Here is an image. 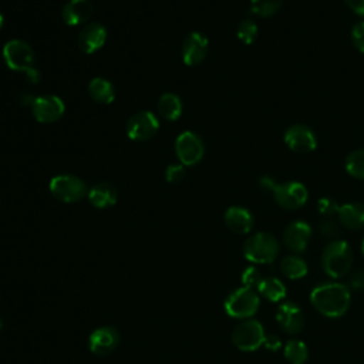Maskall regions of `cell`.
I'll list each match as a JSON object with an SVG mask.
<instances>
[{"instance_id": "1", "label": "cell", "mask_w": 364, "mask_h": 364, "mask_svg": "<svg viewBox=\"0 0 364 364\" xmlns=\"http://www.w3.org/2000/svg\"><path fill=\"white\" fill-rule=\"evenodd\" d=\"M313 307L326 317L343 316L351 303L350 289L341 283H323L310 293Z\"/></svg>"}, {"instance_id": "2", "label": "cell", "mask_w": 364, "mask_h": 364, "mask_svg": "<svg viewBox=\"0 0 364 364\" xmlns=\"http://www.w3.org/2000/svg\"><path fill=\"white\" fill-rule=\"evenodd\" d=\"M3 60L10 70L24 73L30 82L37 84L40 81V71L34 67L36 55L33 47L24 40L13 38L7 41L3 46Z\"/></svg>"}, {"instance_id": "3", "label": "cell", "mask_w": 364, "mask_h": 364, "mask_svg": "<svg viewBox=\"0 0 364 364\" xmlns=\"http://www.w3.org/2000/svg\"><path fill=\"white\" fill-rule=\"evenodd\" d=\"M353 252L346 240H331L321 253V267L330 277L338 279L347 274L351 269Z\"/></svg>"}, {"instance_id": "4", "label": "cell", "mask_w": 364, "mask_h": 364, "mask_svg": "<svg viewBox=\"0 0 364 364\" xmlns=\"http://www.w3.org/2000/svg\"><path fill=\"white\" fill-rule=\"evenodd\" d=\"M280 246L277 239L267 232H257L246 239L243 255L253 263H272L279 255Z\"/></svg>"}, {"instance_id": "5", "label": "cell", "mask_w": 364, "mask_h": 364, "mask_svg": "<svg viewBox=\"0 0 364 364\" xmlns=\"http://www.w3.org/2000/svg\"><path fill=\"white\" fill-rule=\"evenodd\" d=\"M259 296L253 289L239 287L225 300V311L235 318H249L259 309Z\"/></svg>"}, {"instance_id": "6", "label": "cell", "mask_w": 364, "mask_h": 364, "mask_svg": "<svg viewBox=\"0 0 364 364\" xmlns=\"http://www.w3.org/2000/svg\"><path fill=\"white\" fill-rule=\"evenodd\" d=\"M51 195L64 203H74L87 195V185L74 175H57L50 181Z\"/></svg>"}, {"instance_id": "7", "label": "cell", "mask_w": 364, "mask_h": 364, "mask_svg": "<svg viewBox=\"0 0 364 364\" xmlns=\"http://www.w3.org/2000/svg\"><path fill=\"white\" fill-rule=\"evenodd\" d=\"M264 336L262 323L255 318H249L233 328L232 341L242 351H255L263 344Z\"/></svg>"}, {"instance_id": "8", "label": "cell", "mask_w": 364, "mask_h": 364, "mask_svg": "<svg viewBox=\"0 0 364 364\" xmlns=\"http://www.w3.org/2000/svg\"><path fill=\"white\" fill-rule=\"evenodd\" d=\"M272 193L274 202L286 210L300 209L306 205L309 199V191L306 185L299 181H287L283 183H277Z\"/></svg>"}, {"instance_id": "9", "label": "cell", "mask_w": 364, "mask_h": 364, "mask_svg": "<svg viewBox=\"0 0 364 364\" xmlns=\"http://www.w3.org/2000/svg\"><path fill=\"white\" fill-rule=\"evenodd\" d=\"M175 152L183 166H193L203 158L205 145L198 134L183 131L175 139Z\"/></svg>"}, {"instance_id": "10", "label": "cell", "mask_w": 364, "mask_h": 364, "mask_svg": "<svg viewBox=\"0 0 364 364\" xmlns=\"http://www.w3.org/2000/svg\"><path fill=\"white\" fill-rule=\"evenodd\" d=\"M283 141L296 154H310L317 148V138L313 129L304 124H293L286 128Z\"/></svg>"}, {"instance_id": "11", "label": "cell", "mask_w": 364, "mask_h": 364, "mask_svg": "<svg viewBox=\"0 0 364 364\" xmlns=\"http://www.w3.org/2000/svg\"><path fill=\"white\" fill-rule=\"evenodd\" d=\"M159 129V122L151 111H139L134 114L125 127L129 139L144 142L151 139Z\"/></svg>"}, {"instance_id": "12", "label": "cell", "mask_w": 364, "mask_h": 364, "mask_svg": "<svg viewBox=\"0 0 364 364\" xmlns=\"http://www.w3.org/2000/svg\"><path fill=\"white\" fill-rule=\"evenodd\" d=\"M31 111L34 118L41 122V124H51L58 121L64 111H65V105L63 102V100L57 95H40L36 97L33 105H31Z\"/></svg>"}, {"instance_id": "13", "label": "cell", "mask_w": 364, "mask_h": 364, "mask_svg": "<svg viewBox=\"0 0 364 364\" xmlns=\"http://www.w3.org/2000/svg\"><path fill=\"white\" fill-rule=\"evenodd\" d=\"M208 50V37L199 31H192L185 37L182 44V61L189 67L199 65L206 58Z\"/></svg>"}, {"instance_id": "14", "label": "cell", "mask_w": 364, "mask_h": 364, "mask_svg": "<svg viewBox=\"0 0 364 364\" xmlns=\"http://www.w3.org/2000/svg\"><path fill=\"white\" fill-rule=\"evenodd\" d=\"M311 233V226L307 222L293 220L283 230V243L289 250L294 253H301L309 246Z\"/></svg>"}, {"instance_id": "15", "label": "cell", "mask_w": 364, "mask_h": 364, "mask_svg": "<svg viewBox=\"0 0 364 364\" xmlns=\"http://www.w3.org/2000/svg\"><path fill=\"white\" fill-rule=\"evenodd\" d=\"M276 321L287 334H297L304 327V314L293 301H284L276 311Z\"/></svg>"}, {"instance_id": "16", "label": "cell", "mask_w": 364, "mask_h": 364, "mask_svg": "<svg viewBox=\"0 0 364 364\" xmlns=\"http://www.w3.org/2000/svg\"><path fill=\"white\" fill-rule=\"evenodd\" d=\"M118 344H119V333L112 326H102L95 328L88 338L90 350L98 355L109 354L117 348Z\"/></svg>"}, {"instance_id": "17", "label": "cell", "mask_w": 364, "mask_h": 364, "mask_svg": "<svg viewBox=\"0 0 364 364\" xmlns=\"http://www.w3.org/2000/svg\"><path fill=\"white\" fill-rule=\"evenodd\" d=\"M107 40V30L101 23L85 24L77 37L78 47L85 54H92L98 51Z\"/></svg>"}, {"instance_id": "18", "label": "cell", "mask_w": 364, "mask_h": 364, "mask_svg": "<svg viewBox=\"0 0 364 364\" xmlns=\"http://www.w3.org/2000/svg\"><path fill=\"white\" fill-rule=\"evenodd\" d=\"M94 7L90 0H70L61 11V17L67 26H80L87 23L92 16Z\"/></svg>"}, {"instance_id": "19", "label": "cell", "mask_w": 364, "mask_h": 364, "mask_svg": "<svg viewBox=\"0 0 364 364\" xmlns=\"http://www.w3.org/2000/svg\"><path fill=\"white\" fill-rule=\"evenodd\" d=\"M225 223L229 230L237 235L249 233L253 228V215L243 206H230L225 212Z\"/></svg>"}, {"instance_id": "20", "label": "cell", "mask_w": 364, "mask_h": 364, "mask_svg": "<svg viewBox=\"0 0 364 364\" xmlns=\"http://www.w3.org/2000/svg\"><path fill=\"white\" fill-rule=\"evenodd\" d=\"M337 219L341 226L358 230L364 228V205L360 202H348L338 208Z\"/></svg>"}, {"instance_id": "21", "label": "cell", "mask_w": 364, "mask_h": 364, "mask_svg": "<svg viewBox=\"0 0 364 364\" xmlns=\"http://www.w3.org/2000/svg\"><path fill=\"white\" fill-rule=\"evenodd\" d=\"M87 198L94 208L105 209V208L115 205L118 193L112 183L100 182V183L94 185L92 188H90V191L87 192Z\"/></svg>"}, {"instance_id": "22", "label": "cell", "mask_w": 364, "mask_h": 364, "mask_svg": "<svg viewBox=\"0 0 364 364\" xmlns=\"http://www.w3.org/2000/svg\"><path fill=\"white\" fill-rule=\"evenodd\" d=\"M88 94L91 100L98 104H111L115 98V90L112 84L102 77H95L90 81Z\"/></svg>"}, {"instance_id": "23", "label": "cell", "mask_w": 364, "mask_h": 364, "mask_svg": "<svg viewBox=\"0 0 364 364\" xmlns=\"http://www.w3.org/2000/svg\"><path fill=\"white\" fill-rule=\"evenodd\" d=\"M158 111L162 118L176 121L182 114V101L173 92H165L158 100Z\"/></svg>"}, {"instance_id": "24", "label": "cell", "mask_w": 364, "mask_h": 364, "mask_svg": "<svg viewBox=\"0 0 364 364\" xmlns=\"http://www.w3.org/2000/svg\"><path fill=\"white\" fill-rule=\"evenodd\" d=\"M256 290L269 301H280L286 296V287L277 277H263Z\"/></svg>"}, {"instance_id": "25", "label": "cell", "mask_w": 364, "mask_h": 364, "mask_svg": "<svg viewBox=\"0 0 364 364\" xmlns=\"http://www.w3.org/2000/svg\"><path fill=\"white\" fill-rule=\"evenodd\" d=\"M280 270L287 279L296 280V279H301L307 274V264L300 256L289 255L282 259Z\"/></svg>"}, {"instance_id": "26", "label": "cell", "mask_w": 364, "mask_h": 364, "mask_svg": "<svg viewBox=\"0 0 364 364\" xmlns=\"http://www.w3.org/2000/svg\"><path fill=\"white\" fill-rule=\"evenodd\" d=\"M346 172L360 181H364V148L351 151L344 161Z\"/></svg>"}, {"instance_id": "27", "label": "cell", "mask_w": 364, "mask_h": 364, "mask_svg": "<svg viewBox=\"0 0 364 364\" xmlns=\"http://www.w3.org/2000/svg\"><path fill=\"white\" fill-rule=\"evenodd\" d=\"M284 357L290 364H304L309 358L307 346L301 340H289L284 346Z\"/></svg>"}, {"instance_id": "28", "label": "cell", "mask_w": 364, "mask_h": 364, "mask_svg": "<svg viewBox=\"0 0 364 364\" xmlns=\"http://www.w3.org/2000/svg\"><path fill=\"white\" fill-rule=\"evenodd\" d=\"M284 0H250V11L252 14L267 18L277 13Z\"/></svg>"}, {"instance_id": "29", "label": "cell", "mask_w": 364, "mask_h": 364, "mask_svg": "<svg viewBox=\"0 0 364 364\" xmlns=\"http://www.w3.org/2000/svg\"><path fill=\"white\" fill-rule=\"evenodd\" d=\"M257 34H259V30H257V24L253 18L250 17H246L243 18L237 28H236V36L237 38L243 43V44H252L256 38H257Z\"/></svg>"}, {"instance_id": "30", "label": "cell", "mask_w": 364, "mask_h": 364, "mask_svg": "<svg viewBox=\"0 0 364 364\" xmlns=\"http://www.w3.org/2000/svg\"><path fill=\"white\" fill-rule=\"evenodd\" d=\"M340 205L336 202V199L330 196H323L317 200V210L323 218H334L337 216Z\"/></svg>"}, {"instance_id": "31", "label": "cell", "mask_w": 364, "mask_h": 364, "mask_svg": "<svg viewBox=\"0 0 364 364\" xmlns=\"http://www.w3.org/2000/svg\"><path fill=\"white\" fill-rule=\"evenodd\" d=\"M318 230L323 236L336 239L340 235V222L334 218H323V220H320L318 223Z\"/></svg>"}, {"instance_id": "32", "label": "cell", "mask_w": 364, "mask_h": 364, "mask_svg": "<svg viewBox=\"0 0 364 364\" xmlns=\"http://www.w3.org/2000/svg\"><path fill=\"white\" fill-rule=\"evenodd\" d=\"M242 283H243V287H249V289H257V286H259V283H260V280L263 279L262 276H260V273H259V270L256 269V267H253V266H249V267H246L245 270H243V273H242Z\"/></svg>"}, {"instance_id": "33", "label": "cell", "mask_w": 364, "mask_h": 364, "mask_svg": "<svg viewBox=\"0 0 364 364\" xmlns=\"http://www.w3.org/2000/svg\"><path fill=\"white\" fill-rule=\"evenodd\" d=\"M351 43L361 54H364V20L357 21L351 27Z\"/></svg>"}, {"instance_id": "34", "label": "cell", "mask_w": 364, "mask_h": 364, "mask_svg": "<svg viewBox=\"0 0 364 364\" xmlns=\"http://www.w3.org/2000/svg\"><path fill=\"white\" fill-rule=\"evenodd\" d=\"M185 178V166L179 164H171L165 169V179L169 183H178Z\"/></svg>"}, {"instance_id": "35", "label": "cell", "mask_w": 364, "mask_h": 364, "mask_svg": "<svg viewBox=\"0 0 364 364\" xmlns=\"http://www.w3.org/2000/svg\"><path fill=\"white\" fill-rule=\"evenodd\" d=\"M348 286L353 290L364 289V269H358L348 276Z\"/></svg>"}, {"instance_id": "36", "label": "cell", "mask_w": 364, "mask_h": 364, "mask_svg": "<svg viewBox=\"0 0 364 364\" xmlns=\"http://www.w3.org/2000/svg\"><path fill=\"white\" fill-rule=\"evenodd\" d=\"M263 346L270 350V351H277L280 347H282V340L279 336L276 334H267L264 336V341H263Z\"/></svg>"}, {"instance_id": "37", "label": "cell", "mask_w": 364, "mask_h": 364, "mask_svg": "<svg viewBox=\"0 0 364 364\" xmlns=\"http://www.w3.org/2000/svg\"><path fill=\"white\" fill-rule=\"evenodd\" d=\"M347 7L360 17H364V0H344Z\"/></svg>"}, {"instance_id": "38", "label": "cell", "mask_w": 364, "mask_h": 364, "mask_svg": "<svg viewBox=\"0 0 364 364\" xmlns=\"http://www.w3.org/2000/svg\"><path fill=\"white\" fill-rule=\"evenodd\" d=\"M259 185H260V188H262L263 191L273 192L274 188H276V185H277V182H276L270 175H262V176L259 178Z\"/></svg>"}, {"instance_id": "39", "label": "cell", "mask_w": 364, "mask_h": 364, "mask_svg": "<svg viewBox=\"0 0 364 364\" xmlns=\"http://www.w3.org/2000/svg\"><path fill=\"white\" fill-rule=\"evenodd\" d=\"M34 100H36V97L31 94V92H23V94H20L18 95V101H20V104H23V105H33V102H34Z\"/></svg>"}, {"instance_id": "40", "label": "cell", "mask_w": 364, "mask_h": 364, "mask_svg": "<svg viewBox=\"0 0 364 364\" xmlns=\"http://www.w3.org/2000/svg\"><path fill=\"white\" fill-rule=\"evenodd\" d=\"M3 21H4V20H3V14L0 13V28L3 27Z\"/></svg>"}, {"instance_id": "41", "label": "cell", "mask_w": 364, "mask_h": 364, "mask_svg": "<svg viewBox=\"0 0 364 364\" xmlns=\"http://www.w3.org/2000/svg\"><path fill=\"white\" fill-rule=\"evenodd\" d=\"M361 252H363V255H364V239H363V243H361Z\"/></svg>"}, {"instance_id": "42", "label": "cell", "mask_w": 364, "mask_h": 364, "mask_svg": "<svg viewBox=\"0 0 364 364\" xmlns=\"http://www.w3.org/2000/svg\"><path fill=\"white\" fill-rule=\"evenodd\" d=\"M0 328H1V317H0Z\"/></svg>"}]
</instances>
